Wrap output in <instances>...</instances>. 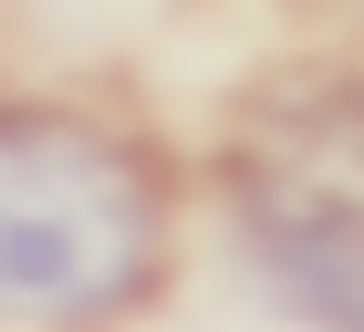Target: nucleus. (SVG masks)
<instances>
[{
	"mask_svg": "<svg viewBox=\"0 0 364 332\" xmlns=\"http://www.w3.org/2000/svg\"><path fill=\"white\" fill-rule=\"evenodd\" d=\"M156 166L94 114L0 104V322L84 332L156 280Z\"/></svg>",
	"mask_w": 364,
	"mask_h": 332,
	"instance_id": "obj_1",
	"label": "nucleus"
}]
</instances>
